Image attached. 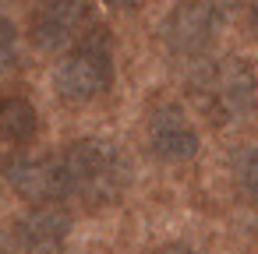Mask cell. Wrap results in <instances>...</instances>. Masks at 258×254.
<instances>
[{"label":"cell","instance_id":"cell-1","mask_svg":"<svg viewBox=\"0 0 258 254\" xmlns=\"http://www.w3.org/2000/svg\"><path fill=\"white\" fill-rule=\"evenodd\" d=\"M68 198L85 205H113L131 187V159L110 138H78L60 152Z\"/></svg>","mask_w":258,"mask_h":254},{"label":"cell","instance_id":"cell-2","mask_svg":"<svg viewBox=\"0 0 258 254\" xmlns=\"http://www.w3.org/2000/svg\"><path fill=\"white\" fill-rule=\"evenodd\" d=\"M198 103L205 113H212L219 124L223 120H240L254 110L258 103V78L254 67L240 57H226L212 67H205L195 81H191Z\"/></svg>","mask_w":258,"mask_h":254},{"label":"cell","instance_id":"cell-3","mask_svg":"<svg viewBox=\"0 0 258 254\" xmlns=\"http://www.w3.org/2000/svg\"><path fill=\"white\" fill-rule=\"evenodd\" d=\"M113 85V57L106 29L89 32L53 71V89L64 103H92Z\"/></svg>","mask_w":258,"mask_h":254},{"label":"cell","instance_id":"cell-4","mask_svg":"<svg viewBox=\"0 0 258 254\" xmlns=\"http://www.w3.org/2000/svg\"><path fill=\"white\" fill-rule=\"evenodd\" d=\"M4 180L29 205L68 198V177L60 155H11L4 159Z\"/></svg>","mask_w":258,"mask_h":254},{"label":"cell","instance_id":"cell-5","mask_svg":"<svg viewBox=\"0 0 258 254\" xmlns=\"http://www.w3.org/2000/svg\"><path fill=\"white\" fill-rule=\"evenodd\" d=\"M92 0H36L29 36L39 50H60L78 39L82 25L89 22Z\"/></svg>","mask_w":258,"mask_h":254},{"label":"cell","instance_id":"cell-6","mask_svg":"<svg viewBox=\"0 0 258 254\" xmlns=\"http://www.w3.org/2000/svg\"><path fill=\"white\" fill-rule=\"evenodd\" d=\"M149 148L163 159V162H187L198 155L202 148V138H198V127L187 120V113L177 106V103H163L149 113Z\"/></svg>","mask_w":258,"mask_h":254},{"label":"cell","instance_id":"cell-7","mask_svg":"<svg viewBox=\"0 0 258 254\" xmlns=\"http://www.w3.org/2000/svg\"><path fill=\"white\" fill-rule=\"evenodd\" d=\"M216 32V8L209 0H184L177 4L163 25V39L177 57H195L209 46Z\"/></svg>","mask_w":258,"mask_h":254},{"label":"cell","instance_id":"cell-8","mask_svg":"<svg viewBox=\"0 0 258 254\" xmlns=\"http://www.w3.org/2000/svg\"><path fill=\"white\" fill-rule=\"evenodd\" d=\"M71 233V215L57 201H43L18 219V240L29 250H57Z\"/></svg>","mask_w":258,"mask_h":254},{"label":"cell","instance_id":"cell-9","mask_svg":"<svg viewBox=\"0 0 258 254\" xmlns=\"http://www.w3.org/2000/svg\"><path fill=\"white\" fill-rule=\"evenodd\" d=\"M39 131V113L25 96H0V141L29 145Z\"/></svg>","mask_w":258,"mask_h":254},{"label":"cell","instance_id":"cell-10","mask_svg":"<svg viewBox=\"0 0 258 254\" xmlns=\"http://www.w3.org/2000/svg\"><path fill=\"white\" fill-rule=\"evenodd\" d=\"M15 57H18V32H15L11 18L0 15V74L15 64Z\"/></svg>","mask_w":258,"mask_h":254},{"label":"cell","instance_id":"cell-11","mask_svg":"<svg viewBox=\"0 0 258 254\" xmlns=\"http://www.w3.org/2000/svg\"><path fill=\"white\" fill-rule=\"evenodd\" d=\"M240 184L258 198V148H251L244 155V162H240Z\"/></svg>","mask_w":258,"mask_h":254},{"label":"cell","instance_id":"cell-12","mask_svg":"<svg viewBox=\"0 0 258 254\" xmlns=\"http://www.w3.org/2000/svg\"><path fill=\"white\" fill-rule=\"evenodd\" d=\"M156 254H202V250L191 247V243H184V240H173V243H163Z\"/></svg>","mask_w":258,"mask_h":254},{"label":"cell","instance_id":"cell-13","mask_svg":"<svg viewBox=\"0 0 258 254\" xmlns=\"http://www.w3.org/2000/svg\"><path fill=\"white\" fill-rule=\"evenodd\" d=\"M106 4H113V8H131L135 0H106Z\"/></svg>","mask_w":258,"mask_h":254}]
</instances>
